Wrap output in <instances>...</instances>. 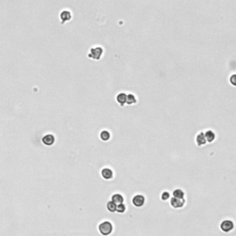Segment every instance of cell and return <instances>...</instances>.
I'll list each match as a JSON object with an SVG mask.
<instances>
[{
    "label": "cell",
    "mask_w": 236,
    "mask_h": 236,
    "mask_svg": "<svg viewBox=\"0 0 236 236\" xmlns=\"http://www.w3.org/2000/svg\"><path fill=\"white\" fill-rule=\"evenodd\" d=\"M196 142H197V144L199 147L206 145L207 140H206V138H205L204 132H199V133L197 135V137H196Z\"/></svg>",
    "instance_id": "9"
},
{
    "label": "cell",
    "mask_w": 236,
    "mask_h": 236,
    "mask_svg": "<svg viewBox=\"0 0 236 236\" xmlns=\"http://www.w3.org/2000/svg\"><path fill=\"white\" fill-rule=\"evenodd\" d=\"M98 230H99V232L103 235V236H108L110 234H112L113 232V224L111 221H104L103 222H101L98 226Z\"/></svg>",
    "instance_id": "1"
},
{
    "label": "cell",
    "mask_w": 236,
    "mask_h": 236,
    "mask_svg": "<svg viewBox=\"0 0 236 236\" xmlns=\"http://www.w3.org/2000/svg\"><path fill=\"white\" fill-rule=\"evenodd\" d=\"M145 200H146V199H145V197H144V196H142V195H136V196H134L133 198H132V204H133L135 207H140L144 206Z\"/></svg>",
    "instance_id": "4"
},
{
    "label": "cell",
    "mask_w": 236,
    "mask_h": 236,
    "mask_svg": "<svg viewBox=\"0 0 236 236\" xmlns=\"http://www.w3.org/2000/svg\"><path fill=\"white\" fill-rule=\"evenodd\" d=\"M111 200H112L113 202H114L116 205H118V204L124 203V200H125V198H124V197H123L121 194H118V193H116V194H113V195L112 196V197H111Z\"/></svg>",
    "instance_id": "12"
},
{
    "label": "cell",
    "mask_w": 236,
    "mask_h": 236,
    "mask_svg": "<svg viewBox=\"0 0 236 236\" xmlns=\"http://www.w3.org/2000/svg\"><path fill=\"white\" fill-rule=\"evenodd\" d=\"M137 100L134 94H132V93L126 94V104H128V105L135 104V103H137Z\"/></svg>",
    "instance_id": "13"
},
{
    "label": "cell",
    "mask_w": 236,
    "mask_h": 236,
    "mask_svg": "<svg viewBox=\"0 0 236 236\" xmlns=\"http://www.w3.org/2000/svg\"><path fill=\"white\" fill-rule=\"evenodd\" d=\"M173 197L175 198H184V192L180 189V188H177V189H174L173 192Z\"/></svg>",
    "instance_id": "14"
},
{
    "label": "cell",
    "mask_w": 236,
    "mask_h": 236,
    "mask_svg": "<svg viewBox=\"0 0 236 236\" xmlns=\"http://www.w3.org/2000/svg\"><path fill=\"white\" fill-rule=\"evenodd\" d=\"M42 143H43L44 145H46V146H52V145H54V143H55L56 137H55V136L52 135V134H47V135H45V136L42 138Z\"/></svg>",
    "instance_id": "6"
},
{
    "label": "cell",
    "mask_w": 236,
    "mask_h": 236,
    "mask_svg": "<svg viewBox=\"0 0 236 236\" xmlns=\"http://www.w3.org/2000/svg\"><path fill=\"white\" fill-rule=\"evenodd\" d=\"M126 210V205H125L124 203H121V204L116 205V210H115V211L118 212V213H120V214L125 213Z\"/></svg>",
    "instance_id": "17"
},
{
    "label": "cell",
    "mask_w": 236,
    "mask_h": 236,
    "mask_svg": "<svg viewBox=\"0 0 236 236\" xmlns=\"http://www.w3.org/2000/svg\"><path fill=\"white\" fill-rule=\"evenodd\" d=\"M220 228L223 232H230L234 229V223L231 220H224L220 224Z\"/></svg>",
    "instance_id": "3"
},
{
    "label": "cell",
    "mask_w": 236,
    "mask_h": 236,
    "mask_svg": "<svg viewBox=\"0 0 236 236\" xmlns=\"http://www.w3.org/2000/svg\"><path fill=\"white\" fill-rule=\"evenodd\" d=\"M101 175L104 180H111L113 177V172L110 168H103L101 171Z\"/></svg>",
    "instance_id": "7"
},
{
    "label": "cell",
    "mask_w": 236,
    "mask_h": 236,
    "mask_svg": "<svg viewBox=\"0 0 236 236\" xmlns=\"http://www.w3.org/2000/svg\"><path fill=\"white\" fill-rule=\"evenodd\" d=\"M170 204L174 208H182L185 204V200H184V198L172 197L171 200H170Z\"/></svg>",
    "instance_id": "5"
},
{
    "label": "cell",
    "mask_w": 236,
    "mask_h": 236,
    "mask_svg": "<svg viewBox=\"0 0 236 236\" xmlns=\"http://www.w3.org/2000/svg\"><path fill=\"white\" fill-rule=\"evenodd\" d=\"M106 207H107V210L109 212H112L113 213V212H115V210H116V204L114 202H113L112 200H110V201L107 202Z\"/></svg>",
    "instance_id": "16"
},
{
    "label": "cell",
    "mask_w": 236,
    "mask_h": 236,
    "mask_svg": "<svg viewBox=\"0 0 236 236\" xmlns=\"http://www.w3.org/2000/svg\"><path fill=\"white\" fill-rule=\"evenodd\" d=\"M204 135H205V138L207 140V142H208V143L213 142L216 138V135L212 130H207L206 132H204Z\"/></svg>",
    "instance_id": "10"
},
{
    "label": "cell",
    "mask_w": 236,
    "mask_h": 236,
    "mask_svg": "<svg viewBox=\"0 0 236 236\" xmlns=\"http://www.w3.org/2000/svg\"><path fill=\"white\" fill-rule=\"evenodd\" d=\"M234 79H235V75L233 74V75L231 77V79H230V80H231V83L233 86H235V81H234Z\"/></svg>",
    "instance_id": "19"
},
{
    "label": "cell",
    "mask_w": 236,
    "mask_h": 236,
    "mask_svg": "<svg viewBox=\"0 0 236 236\" xmlns=\"http://www.w3.org/2000/svg\"><path fill=\"white\" fill-rule=\"evenodd\" d=\"M160 198H161L162 201H166V200H168V199L170 198V193L167 192V191L162 192L161 195H160Z\"/></svg>",
    "instance_id": "18"
},
{
    "label": "cell",
    "mask_w": 236,
    "mask_h": 236,
    "mask_svg": "<svg viewBox=\"0 0 236 236\" xmlns=\"http://www.w3.org/2000/svg\"><path fill=\"white\" fill-rule=\"evenodd\" d=\"M60 19L62 21V23H65L66 21H69L70 19H71L72 18V13L70 12L69 10H63L61 13H60Z\"/></svg>",
    "instance_id": "8"
},
{
    "label": "cell",
    "mask_w": 236,
    "mask_h": 236,
    "mask_svg": "<svg viewBox=\"0 0 236 236\" xmlns=\"http://www.w3.org/2000/svg\"><path fill=\"white\" fill-rule=\"evenodd\" d=\"M100 138L103 141H108L111 138V133L107 130H103L100 133Z\"/></svg>",
    "instance_id": "15"
},
{
    "label": "cell",
    "mask_w": 236,
    "mask_h": 236,
    "mask_svg": "<svg viewBox=\"0 0 236 236\" xmlns=\"http://www.w3.org/2000/svg\"><path fill=\"white\" fill-rule=\"evenodd\" d=\"M116 102L119 103L121 106L125 105L126 103V94L125 92H120L116 95Z\"/></svg>",
    "instance_id": "11"
},
{
    "label": "cell",
    "mask_w": 236,
    "mask_h": 236,
    "mask_svg": "<svg viewBox=\"0 0 236 236\" xmlns=\"http://www.w3.org/2000/svg\"><path fill=\"white\" fill-rule=\"evenodd\" d=\"M103 55V49L101 46H95L90 48L88 54V57L92 60H100Z\"/></svg>",
    "instance_id": "2"
}]
</instances>
